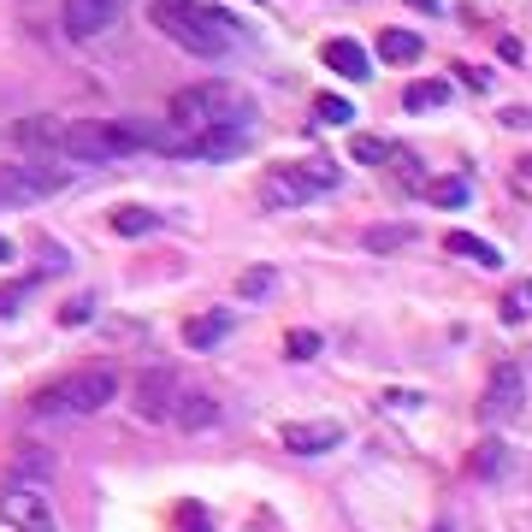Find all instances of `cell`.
I'll use <instances>...</instances> for the list:
<instances>
[{
  "mask_svg": "<svg viewBox=\"0 0 532 532\" xmlns=\"http://www.w3.org/2000/svg\"><path fill=\"white\" fill-rule=\"evenodd\" d=\"M148 18L160 24V36H172L178 48H190L201 60L225 54V36H231V18L219 6H196V0H154Z\"/></svg>",
  "mask_w": 532,
  "mask_h": 532,
  "instance_id": "obj_1",
  "label": "cell"
},
{
  "mask_svg": "<svg viewBox=\"0 0 532 532\" xmlns=\"http://www.w3.org/2000/svg\"><path fill=\"white\" fill-rule=\"evenodd\" d=\"M66 148L83 160H119L136 148H172V136H160L154 125H131V119H83L66 131Z\"/></svg>",
  "mask_w": 532,
  "mask_h": 532,
  "instance_id": "obj_2",
  "label": "cell"
},
{
  "mask_svg": "<svg viewBox=\"0 0 532 532\" xmlns=\"http://www.w3.org/2000/svg\"><path fill=\"white\" fill-rule=\"evenodd\" d=\"M119 397V373L113 367H89V373H71L66 385H48V391H36V414H95V408H107V402Z\"/></svg>",
  "mask_w": 532,
  "mask_h": 532,
  "instance_id": "obj_3",
  "label": "cell"
},
{
  "mask_svg": "<svg viewBox=\"0 0 532 532\" xmlns=\"http://www.w3.org/2000/svg\"><path fill=\"white\" fill-rule=\"evenodd\" d=\"M231 107H243L231 83H190V89H178V95H172V107H166V113H172L178 136H201V131H213V125H231V119H225ZM237 131H243V125H237Z\"/></svg>",
  "mask_w": 532,
  "mask_h": 532,
  "instance_id": "obj_4",
  "label": "cell"
},
{
  "mask_svg": "<svg viewBox=\"0 0 532 532\" xmlns=\"http://www.w3.org/2000/svg\"><path fill=\"white\" fill-rule=\"evenodd\" d=\"M320 190H337V166L332 160H308V166H272L261 178V201L272 207H302Z\"/></svg>",
  "mask_w": 532,
  "mask_h": 532,
  "instance_id": "obj_5",
  "label": "cell"
},
{
  "mask_svg": "<svg viewBox=\"0 0 532 532\" xmlns=\"http://www.w3.org/2000/svg\"><path fill=\"white\" fill-rule=\"evenodd\" d=\"M172 402H178V379H172V367H148V373H136V385H131L136 420L160 426V420H172Z\"/></svg>",
  "mask_w": 532,
  "mask_h": 532,
  "instance_id": "obj_6",
  "label": "cell"
},
{
  "mask_svg": "<svg viewBox=\"0 0 532 532\" xmlns=\"http://www.w3.org/2000/svg\"><path fill=\"white\" fill-rule=\"evenodd\" d=\"M0 521L18 532H54V509H48V497L36 491V485H6V497H0Z\"/></svg>",
  "mask_w": 532,
  "mask_h": 532,
  "instance_id": "obj_7",
  "label": "cell"
},
{
  "mask_svg": "<svg viewBox=\"0 0 532 532\" xmlns=\"http://www.w3.org/2000/svg\"><path fill=\"white\" fill-rule=\"evenodd\" d=\"M60 172H36V166H0V207H30V201L54 196Z\"/></svg>",
  "mask_w": 532,
  "mask_h": 532,
  "instance_id": "obj_8",
  "label": "cell"
},
{
  "mask_svg": "<svg viewBox=\"0 0 532 532\" xmlns=\"http://www.w3.org/2000/svg\"><path fill=\"white\" fill-rule=\"evenodd\" d=\"M278 444L290 450V456H326L343 444V426L337 420H290L284 432H278Z\"/></svg>",
  "mask_w": 532,
  "mask_h": 532,
  "instance_id": "obj_9",
  "label": "cell"
},
{
  "mask_svg": "<svg viewBox=\"0 0 532 532\" xmlns=\"http://www.w3.org/2000/svg\"><path fill=\"white\" fill-rule=\"evenodd\" d=\"M119 12H125V0H66V30L77 42L107 36V30L119 24Z\"/></svg>",
  "mask_w": 532,
  "mask_h": 532,
  "instance_id": "obj_10",
  "label": "cell"
},
{
  "mask_svg": "<svg viewBox=\"0 0 532 532\" xmlns=\"http://www.w3.org/2000/svg\"><path fill=\"white\" fill-rule=\"evenodd\" d=\"M521 402H527V379H521V367H497L479 414H485V420H503V414H521Z\"/></svg>",
  "mask_w": 532,
  "mask_h": 532,
  "instance_id": "obj_11",
  "label": "cell"
},
{
  "mask_svg": "<svg viewBox=\"0 0 532 532\" xmlns=\"http://www.w3.org/2000/svg\"><path fill=\"white\" fill-rule=\"evenodd\" d=\"M320 60H326L337 77H349V83H367V77H373V60H367V48H361V42H349V36H332Z\"/></svg>",
  "mask_w": 532,
  "mask_h": 532,
  "instance_id": "obj_12",
  "label": "cell"
},
{
  "mask_svg": "<svg viewBox=\"0 0 532 532\" xmlns=\"http://www.w3.org/2000/svg\"><path fill=\"white\" fill-rule=\"evenodd\" d=\"M172 414H178V426H190V432H207V426L219 420V402L207 397V391H184V397L172 402Z\"/></svg>",
  "mask_w": 532,
  "mask_h": 532,
  "instance_id": "obj_13",
  "label": "cell"
},
{
  "mask_svg": "<svg viewBox=\"0 0 532 532\" xmlns=\"http://www.w3.org/2000/svg\"><path fill=\"white\" fill-rule=\"evenodd\" d=\"M225 332H231V314H225V308H207V314H196V320L184 326V343H190V349H213Z\"/></svg>",
  "mask_w": 532,
  "mask_h": 532,
  "instance_id": "obj_14",
  "label": "cell"
},
{
  "mask_svg": "<svg viewBox=\"0 0 532 532\" xmlns=\"http://www.w3.org/2000/svg\"><path fill=\"white\" fill-rule=\"evenodd\" d=\"M444 249H450V255H462V261H473V266H503V255H497L485 237H473V231H450V237H444Z\"/></svg>",
  "mask_w": 532,
  "mask_h": 532,
  "instance_id": "obj_15",
  "label": "cell"
},
{
  "mask_svg": "<svg viewBox=\"0 0 532 532\" xmlns=\"http://www.w3.org/2000/svg\"><path fill=\"white\" fill-rule=\"evenodd\" d=\"M444 101H450V83H444V77H426V83H408V89H402V107H408V113H432V107H444Z\"/></svg>",
  "mask_w": 532,
  "mask_h": 532,
  "instance_id": "obj_16",
  "label": "cell"
},
{
  "mask_svg": "<svg viewBox=\"0 0 532 532\" xmlns=\"http://www.w3.org/2000/svg\"><path fill=\"white\" fill-rule=\"evenodd\" d=\"M48 473H54V456H48V450H30V444H24V450L12 456V485H42Z\"/></svg>",
  "mask_w": 532,
  "mask_h": 532,
  "instance_id": "obj_17",
  "label": "cell"
},
{
  "mask_svg": "<svg viewBox=\"0 0 532 532\" xmlns=\"http://www.w3.org/2000/svg\"><path fill=\"white\" fill-rule=\"evenodd\" d=\"M379 60L414 66V60H420V36H414V30H385V36H379Z\"/></svg>",
  "mask_w": 532,
  "mask_h": 532,
  "instance_id": "obj_18",
  "label": "cell"
},
{
  "mask_svg": "<svg viewBox=\"0 0 532 532\" xmlns=\"http://www.w3.org/2000/svg\"><path fill=\"white\" fill-rule=\"evenodd\" d=\"M527 314H532V278H521V284L497 302V320H503V326H521Z\"/></svg>",
  "mask_w": 532,
  "mask_h": 532,
  "instance_id": "obj_19",
  "label": "cell"
},
{
  "mask_svg": "<svg viewBox=\"0 0 532 532\" xmlns=\"http://www.w3.org/2000/svg\"><path fill=\"white\" fill-rule=\"evenodd\" d=\"M154 225H160V213H148V207H119L113 213V231L119 237H148Z\"/></svg>",
  "mask_w": 532,
  "mask_h": 532,
  "instance_id": "obj_20",
  "label": "cell"
},
{
  "mask_svg": "<svg viewBox=\"0 0 532 532\" xmlns=\"http://www.w3.org/2000/svg\"><path fill=\"white\" fill-rule=\"evenodd\" d=\"M426 196L438 201V207H467V201H473V184H467V178H432Z\"/></svg>",
  "mask_w": 532,
  "mask_h": 532,
  "instance_id": "obj_21",
  "label": "cell"
},
{
  "mask_svg": "<svg viewBox=\"0 0 532 532\" xmlns=\"http://www.w3.org/2000/svg\"><path fill=\"white\" fill-rule=\"evenodd\" d=\"M402 243H414V225H373V231H367V249H373V255H391Z\"/></svg>",
  "mask_w": 532,
  "mask_h": 532,
  "instance_id": "obj_22",
  "label": "cell"
},
{
  "mask_svg": "<svg viewBox=\"0 0 532 532\" xmlns=\"http://www.w3.org/2000/svg\"><path fill=\"white\" fill-rule=\"evenodd\" d=\"M314 119H320V125H349L355 107H349L343 95H320V101H314Z\"/></svg>",
  "mask_w": 532,
  "mask_h": 532,
  "instance_id": "obj_23",
  "label": "cell"
},
{
  "mask_svg": "<svg viewBox=\"0 0 532 532\" xmlns=\"http://www.w3.org/2000/svg\"><path fill=\"white\" fill-rule=\"evenodd\" d=\"M284 355H290V361H314V355H320V332L296 326V332L284 337Z\"/></svg>",
  "mask_w": 532,
  "mask_h": 532,
  "instance_id": "obj_24",
  "label": "cell"
},
{
  "mask_svg": "<svg viewBox=\"0 0 532 532\" xmlns=\"http://www.w3.org/2000/svg\"><path fill=\"white\" fill-rule=\"evenodd\" d=\"M30 296H36V278H18V284H6V290H0V320H12V314L30 302Z\"/></svg>",
  "mask_w": 532,
  "mask_h": 532,
  "instance_id": "obj_25",
  "label": "cell"
},
{
  "mask_svg": "<svg viewBox=\"0 0 532 532\" xmlns=\"http://www.w3.org/2000/svg\"><path fill=\"white\" fill-rule=\"evenodd\" d=\"M18 142H30V148H54V142H66V131L48 125V119H36V125H18Z\"/></svg>",
  "mask_w": 532,
  "mask_h": 532,
  "instance_id": "obj_26",
  "label": "cell"
},
{
  "mask_svg": "<svg viewBox=\"0 0 532 532\" xmlns=\"http://www.w3.org/2000/svg\"><path fill=\"white\" fill-rule=\"evenodd\" d=\"M349 154H355L361 166H379V160H391V142H379V136H355Z\"/></svg>",
  "mask_w": 532,
  "mask_h": 532,
  "instance_id": "obj_27",
  "label": "cell"
},
{
  "mask_svg": "<svg viewBox=\"0 0 532 532\" xmlns=\"http://www.w3.org/2000/svg\"><path fill=\"white\" fill-rule=\"evenodd\" d=\"M237 290H243V296H266V290H272V272H266V266H249V272L237 278Z\"/></svg>",
  "mask_w": 532,
  "mask_h": 532,
  "instance_id": "obj_28",
  "label": "cell"
},
{
  "mask_svg": "<svg viewBox=\"0 0 532 532\" xmlns=\"http://www.w3.org/2000/svg\"><path fill=\"white\" fill-rule=\"evenodd\" d=\"M497 467H503V444H479V450H473V473H485V479H491Z\"/></svg>",
  "mask_w": 532,
  "mask_h": 532,
  "instance_id": "obj_29",
  "label": "cell"
},
{
  "mask_svg": "<svg viewBox=\"0 0 532 532\" xmlns=\"http://www.w3.org/2000/svg\"><path fill=\"white\" fill-rule=\"evenodd\" d=\"M178 527H184V532H213V527H207V515H201L196 497H190V503H178Z\"/></svg>",
  "mask_w": 532,
  "mask_h": 532,
  "instance_id": "obj_30",
  "label": "cell"
},
{
  "mask_svg": "<svg viewBox=\"0 0 532 532\" xmlns=\"http://www.w3.org/2000/svg\"><path fill=\"white\" fill-rule=\"evenodd\" d=\"M89 314H95V308H89V302H66V308H60V326H83V320H89Z\"/></svg>",
  "mask_w": 532,
  "mask_h": 532,
  "instance_id": "obj_31",
  "label": "cell"
},
{
  "mask_svg": "<svg viewBox=\"0 0 532 532\" xmlns=\"http://www.w3.org/2000/svg\"><path fill=\"white\" fill-rule=\"evenodd\" d=\"M503 125H509V131H532V107H509Z\"/></svg>",
  "mask_w": 532,
  "mask_h": 532,
  "instance_id": "obj_32",
  "label": "cell"
},
{
  "mask_svg": "<svg viewBox=\"0 0 532 532\" xmlns=\"http://www.w3.org/2000/svg\"><path fill=\"white\" fill-rule=\"evenodd\" d=\"M12 261V243H6V237H0V266Z\"/></svg>",
  "mask_w": 532,
  "mask_h": 532,
  "instance_id": "obj_33",
  "label": "cell"
},
{
  "mask_svg": "<svg viewBox=\"0 0 532 532\" xmlns=\"http://www.w3.org/2000/svg\"><path fill=\"white\" fill-rule=\"evenodd\" d=\"M521 178H532V154H527V160H521Z\"/></svg>",
  "mask_w": 532,
  "mask_h": 532,
  "instance_id": "obj_34",
  "label": "cell"
},
{
  "mask_svg": "<svg viewBox=\"0 0 532 532\" xmlns=\"http://www.w3.org/2000/svg\"><path fill=\"white\" fill-rule=\"evenodd\" d=\"M414 6H438V0H414Z\"/></svg>",
  "mask_w": 532,
  "mask_h": 532,
  "instance_id": "obj_35",
  "label": "cell"
}]
</instances>
